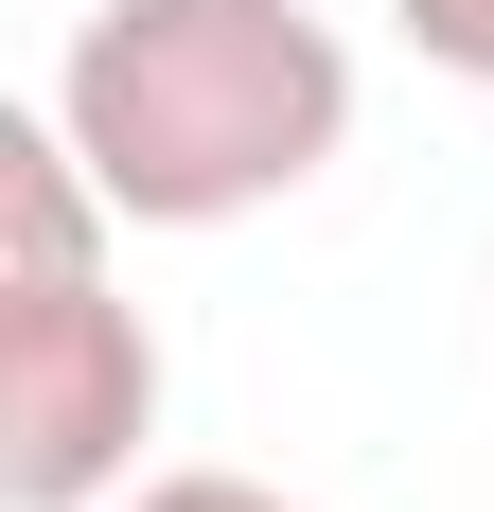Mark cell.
Listing matches in <instances>:
<instances>
[{
	"mask_svg": "<svg viewBox=\"0 0 494 512\" xmlns=\"http://www.w3.org/2000/svg\"><path fill=\"white\" fill-rule=\"evenodd\" d=\"M53 124L124 230H247L353 142V53L318 0H89Z\"/></svg>",
	"mask_w": 494,
	"mask_h": 512,
	"instance_id": "cell-1",
	"label": "cell"
},
{
	"mask_svg": "<svg viewBox=\"0 0 494 512\" xmlns=\"http://www.w3.org/2000/svg\"><path fill=\"white\" fill-rule=\"evenodd\" d=\"M389 36L424 71H459V89H494V0H389Z\"/></svg>",
	"mask_w": 494,
	"mask_h": 512,
	"instance_id": "cell-3",
	"label": "cell"
},
{
	"mask_svg": "<svg viewBox=\"0 0 494 512\" xmlns=\"http://www.w3.org/2000/svg\"><path fill=\"white\" fill-rule=\"evenodd\" d=\"M0 195H18V301H0V512H106L159 442V336L142 301H106L89 212L106 177L71 124H0Z\"/></svg>",
	"mask_w": 494,
	"mask_h": 512,
	"instance_id": "cell-2",
	"label": "cell"
},
{
	"mask_svg": "<svg viewBox=\"0 0 494 512\" xmlns=\"http://www.w3.org/2000/svg\"><path fill=\"white\" fill-rule=\"evenodd\" d=\"M106 512H300V495H265V477H212V460H177V477H124Z\"/></svg>",
	"mask_w": 494,
	"mask_h": 512,
	"instance_id": "cell-4",
	"label": "cell"
}]
</instances>
